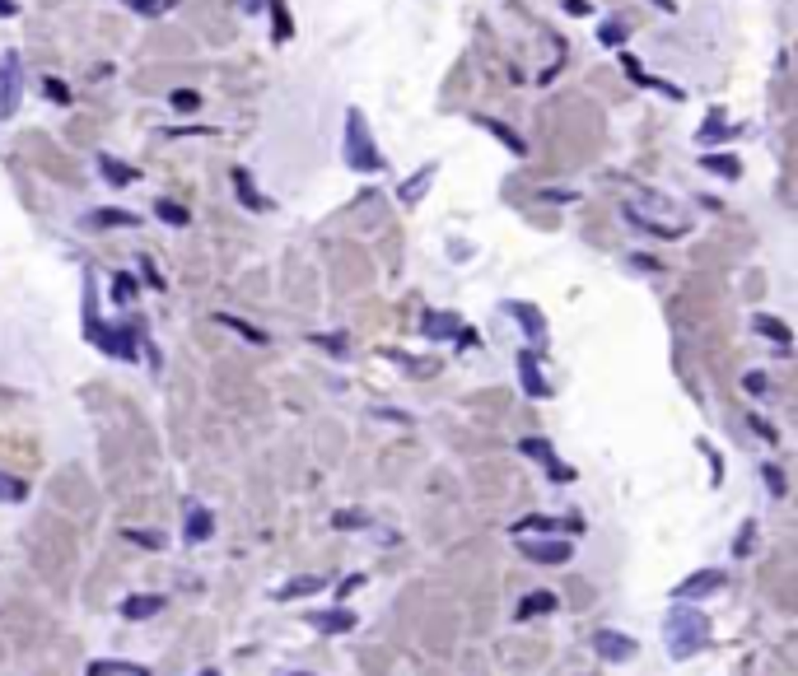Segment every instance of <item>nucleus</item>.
<instances>
[{
  "instance_id": "obj_43",
  "label": "nucleus",
  "mask_w": 798,
  "mask_h": 676,
  "mask_svg": "<svg viewBox=\"0 0 798 676\" xmlns=\"http://www.w3.org/2000/svg\"><path fill=\"white\" fill-rule=\"evenodd\" d=\"M19 15V5H15V0H0V19H15Z\"/></svg>"
},
{
  "instance_id": "obj_11",
  "label": "nucleus",
  "mask_w": 798,
  "mask_h": 676,
  "mask_svg": "<svg viewBox=\"0 0 798 676\" xmlns=\"http://www.w3.org/2000/svg\"><path fill=\"white\" fill-rule=\"evenodd\" d=\"M518 378H523V392H528V396H551V383H546V374L537 369V354H533V350H518Z\"/></svg>"
},
{
  "instance_id": "obj_23",
  "label": "nucleus",
  "mask_w": 798,
  "mask_h": 676,
  "mask_svg": "<svg viewBox=\"0 0 798 676\" xmlns=\"http://www.w3.org/2000/svg\"><path fill=\"white\" fill-rule=\"evenodd\" d=\"M700 169L705 173H720V178H742V164L733 154H700Z\"/></svg>"
},
{
  "instance_id": "obj_41",
  "label": "nucleus",
  "mask_w": 798,
  "mask_h": 676,
  "mask_svg": "<svg viewBox=\"0 0 798 676\" xmlns=\"http://www.w3.org/2000/svg\"><path fill=\"white\" fill-rule=\"evenodd\" d=\"M127 541H131V546H145V550H159V546H164L154 532H127Z\"/></svg>"
},
{
  "instance_id": "obj_38",
  "label": "nucleus",
  "mask_w": 798,
  "mask_h": 676,
  "mask_svg": "<svg viewBox=\"0 0 798 676\" xmlns=\"http://www.w3.org/2000/svg\"><path fill=\"white\" fill-rule=\"evenodd\" d=\"M742 387H747L751 396H766V392H771V378H766V374H747V378H742Z\"/></svg>"
},
{
  "instance_id": "obj_35",
  "label": "nucleus",
  "mask_w": 798,
  "mask_h": 676,
  "mask_svg": "<svg viewBox=\"0 0 798 676\" xmlns=\"http://www.w3.org/2000/svg\"><path fill=\"white\" fill-rule=\"evenodd\" d=\"M751 537H756V523L747 518V523L738 527V541H733V555H751Z\"/></svg>"
},
{
  "instance_id": "obj_44",
  "label": "nucleus",
  "mask_w": 798,
  "mask_h": 676,
  "mask_svg": "<svg viewBox=\"0 0 798 676\" xmlns=\"http://www.w3.org/2000/svg\"><path fill=\"white\" fill-rule=\"evenodd\" d=\"M654 5H658L663 15H677V0H654Z\"/></svg>"
},
{
  "instance_id": "obj_37",
  "label": "nucleus",
  "mask_w": 798,
  "mask_h": 676,
  "mask_svg": "<svg viewBox=\"0 0 798 676\" xmlns=\"http://www.w3.org/2000/svg\"><path fill=\"white\" fill-rule=\"evenodd\" d=\"M747 425H751V434H762V439H766V444H780V434H775V425H771V420H762V415H751Z\"/></svg>"
},
{
  "instance_id": "obj_28",
  "label": "nucleus",
  "mask_w": 798,
  "mask_h": 676,
  "mask_svg": "<svg viewBox=\"0 0 798 676\" xmlns=\"http://www.w3.org/2000/svg\"><path fill=\"white\" fill-rule=\"evenodd\" d=\"M154 215L164 220V224H173V229H187V224H192V215H187L178 201H154Z\"/></svg>"
},
{
  "instance_id": "obj_4",
  "label": "nucleus",
  "mask_w": 798,
  "mask_h": 676,
  "mask_svg": "<svg viewBox=\"0 0 798 676\" xmlns=\"http://www.w3.org/2000/svg\"><path fill=\"white\" fill-rule=\"evenodd\" d=\"M518 555L523 560H533V565H565L570 555H575V546L565 541V537H518Z\"/></svg>"
},
{
  "instance_id": "obj_27",
  "label": "nucleus",
  "mask_w": 798,
  "mask_h": 676,
  "mask_svg": "<svg viewBox=\"0 0 798 676\" xmlns=\"http://www.w3.org/2000/svg\"><path fill=\"white\" fill-rule=\"evenodd\" d=\"M169 108L182 112V117H192V112H202V94H196V89H173L169 94Z\"/></svg>"
},
{
  "instance_id": "obj_40",
  "label": "nucleus",
  "mask_w": 798,
  "mask_h": 676,
  "mask_svg": "<svg viewBox=\"0 0 798 676\" xmlns=\"http://www.w3.org/2000/svg\"><path fill=\"white\" fill-rule=\"evenodd\" d=\"M313 345H323V350H332V354H346V336H308Z\"/></svg>"
},
{
  "instance_id": "obj_2",
  "label": "nucleus",
  "mask_w": 798,
  "mask_h": 676,
  "mask_svg": "<svg viewBox=\"0 0 798 676\" xmlns=\"http://www.w3.org/2000/svg\"><path fill=\"white\" fill-rule=\"evenodd\" d=\"M346 164L355 173H378L383 169V154H378V145L369 136V122H365L360 108L346 112Z\"/></svg>"
},
{
  "instance_id": "obj_45",
  "label": "nucleus",
  "mask_w": 798,
  "mask_h": 676,
  "mask_svg": "<svg viewBox=\"0 0 798 676\" xmlns=\"http://www.w3.org/2000/svg\"><path fill=\"white\" fill-rule=\"evenodd\" d=\"M295 676H308V671H295Z\"/></svg>"
},
{
  "instance_id": "obj_6",
  "label": "nucleus",
  "mask_w": 798,
  "mask_h": 676,
  "mask_svg": "<svg viewBox=\"0 0 798 676\" xmlns=\"http://www.w3.org/2000/svg\"><path fill=\"white\" fill-rule=\"evenodd\" d=\"M724 588V569H696L691 579H682L672 588V602H696V598H710V592Z\"/></svg>"
},
{
  "instance_id": "obj_36",
  "label": "nucleus",
  "mask_w": 798,
  "mask_h": 676,
  "mask_svg": "<svg viewBox=\"0 0 798 676\" xmlns=\"http://www.w3.org/2000/svg\"><path fill=\"white\" fill-rule=\"evenodd\" d=\"M762 476H766V486H771V495H775V499H784V471L766 462V466H762Z\"/></svg>"
},
{
  "instance_id": "obj_33",
  "label": "nucleus",
  "mask_w": 798,
  "mask_h": 676,
  "mask_svg": "<svg viewBox=\"0 0 798 676\" xmlns=\"http://www.w3.org/2000/svg\"><path fill=\"white\" fill-rule=\"evenodd\" d=\"M597 43H603V47H621L626 43V24H603V28H597Z\"/></svg>"
},
{
  "instance_id": "obj_5",
  "label": "nucleus",
  "mask_w": 798,
  "mask_h": 676,
  "mask_svg": "<svg viewBox=\"0 0 798 676\" xmlns=\"http://www.w3.org/2000/svg\"><path fill=\"white\" fill-rule=\"evenodd\" d=\"M518 448H523V457H533V462H537V466L551 476V481H561V486H565V481H575V471H570L561 457H555V448H551L546 439H537V434H533V439H523Z\"/></svg>"
},
{
  "instance_id": "obj_18",
  "label": "nucleus",
  "mask_w": 798,
  "mask_h": 676,
  "mask_svg": "<svg viewBox=\"0 0 798 676\" xmlns=\"http://www.w3.org/2000/svg\"><path fill=\"white\" fill-rule=\"evenodd\" d=\"M211 537H215V513L211 508H187V541L202 546Z\"/></svg>"
},
{
  "instance_id": "obj_7",
  "label": "nucleus",
  "mask_w": 798,
  "mask_h": 676,
  "mask_svg": "<svg viewBox=\"0 0 798 676\" xmlns=\"http://www.w3.org/2000/svg\"><path fill=\"white\" fill-rule=\"evenodd\" d=\"M593 649H597V658H607V662H630L640 644H635L630 634H621V630H597L593 634Z\"/></svg>"
},
{
  "instance_id": "obj_12",
  "label": "nucleus",
  "mask_w": 798,
  "mask_h": 676,
  "mask_svg": "<svg viewBox=\"0 0 798 676\" xmlns=\"http://www.w3.org/2000/svg\"><path fill=\"white\" fill-rule=\"evenodd\" d=\"M504 312H509V317H513V323H518V327H523V332H528V336H533L537 345L546 341V317H542V312H537L533 303H504Z\"/></svg>"
},
{
  "instance_id": "obj_26",
  "label": "nucleus",
  "mask_w": 798,
  "mask_h": 676,
  "mask_svg": "<svg viewBox=\"0 0 798 676\" xmlns=\"http://www.w3.org/2000/svg\"><path fill=\"white\" fill-rule=\"evenodd\" d=\"M94 224H103V229H136L140 215H131V210H94Z\"/></svg>"
},
{
  "instance_id": "obj_32",
  "label": "nucleus",
  "mask_w": 798,
  "mask_h": 676,
  "mask_svg": "<svg viewBox=\"0 0 798 676\" xmlns=\"http://www.w3.org/2000/svg\"><path fill=\"white\" fill-rule=\"evenodd\" d=\"M43 94H47L57 108H70V89H66V79H52V75H47V79H43Z\"/></svg>"
},
{
  "instance_id": "obj_21",
  "label": "nucleus",
  "mask_w": 798,
  "mask_h": 676,
  "mask_svg": "<svg viewBox=\"0 0 798 676\" xmlns=\"http://www.w3.org/2000/svg\"><path fill=\"white\" fill-rule=\"evenodd\" d=\"M85 676H150V671L140 662H112V658H103V662H89Z\"/></svg>"
},
{
  "instance_id": "obj_13",
  "label": "nucleus",
  "mask_w": 798,
  "mask_h": 676,
  "mask_svg": "<svg viewBox=\"0 0 798 676\" xmlns=\"http://www.w3.org/2000/svg\"><path fill=\"white\" fill-rule=\"evenodd\" d=\"M117 611H122L127 620H150L154 611H164V598H159V592H131V598H122Z\"/></svg>"
},
{
  "instance_id": "obj_39",
  "label": "nucleus",
  "mask_w": 798,
  "mask_h": 676,
  "mask_svg": "<svg viewBox=\"0 0 798 676\" xmlns=\"http://www.w3.org/2000/svg\"><path fill=\"white\" fill-rule=\"evenodd\" d=\"M140 271H145V281H150V290H164V275H159V266H154L150 257H140Z\"/></svg>"
},
{
  "instance_id": "obj_14",
  "label": "nucleus",
  "mask_w": 798,
  "mask_h": 676,
  "mask_svg": "<svg viewBox=\"0 0 798 676\" xmlns=\"http://www.w3.org/2000/svg\"><path fill=\"white\" fill-rule=\"evenodd\" d=\"M308 625L323 630V634H350L355 630V611L337 607V611H308Z\"/></svg>"
},
{
  "instance_id": "obj_22",
  "label": "nucleus",
  "mask_w": 798,
  "mask_h": 676,
  "mask_svg": "<svg viewBox=\"0 0 798 676\" xmlns=\"http://www.w3.org/2000/svg\"><path fill=\"white\" fill-rule=\"evenodd\" d=\"M323 588H327V579H323V574H304V579L285 583L281 592H275V598H281V602H290V598H308V592H323Z\"/></svg>"
},
{
  "instance_id": "obj_19",
  "label": "nucleus",
  "mask_w": 798,
  "mask_h": 676,
  "mask_svg": "<svg viewBox=\"0 0 798 676\" xmlns=\"http://www.w3.org/2000/svg\"><path fill=\"white\" fill-rule=\"evenodd\" d=\"M430 178H434V164L416 169V173H411V182H402V187H397V201H402V206H416L420 196L430 191Z\"/></svg>"
},
{
  "instance_id": "obj_34",
  "label": "nucleus",
  "mask_w": 798,
  "mask_h": 676,
  "mask_svg": "<svg viewBox=\"0 0 798 676\" xmlns=\"http://www.w3.org/2000/svg\"><path fill=\"white\" fill-rule=\"evenodd\" d=\"M365 523H369L365 513H346V508L332 513V527H337V532H346V527H365Z\"/></svg>"
},
{
  "instance_id": "obj_10",
  "label": "nucleus",
  "mask_w": 798,
  "mask_h": 676,
  "mask_svg": "<svg viewBox=\"0 0 798 676\" xmlns=\"http://www.w3.org/2000/svg\"><path fill=\"white\" fill-rule=\"evenodd\" d=\"M420 332L430 341H458L462 336V317H453V312H425L420 317Z\"/></svg>"
},
{
  "instance_id": "obj_25",
  "label": "nucleus",
  "mask_w": 798,
  "mask_h": 676,
  "mask_svg": "<svg viewBox=\"0 0 798 676\" xmlns=\"http://www.w3.org/2000/svg\"><path fill=\"white\" fill-rule=\"evenodd\" d=\"M28 499V481H19V476L0 471V504H24Z\"/></svg>"
},
{
  "instance_id": "obj_1",
  "label": "nucleus",
  "mask_w": 798,
  "mask_h": 676,
  "mask_svg": "<svg viewBox=\"0 0 798 676\" xmlns=\"http://www.w3.org/2000/svg\"><path fill=\"white\" fill-rule=\"evenodd\" d=\"M663 640H668V653L672 658H691L710 644V616L696 611V607H682L677 602L668 616H663Z\"/></svg>"
},
{
  "instance_id": "obj_31",
  "label": "nucleus",
  "mask_w": 798,
  "mask_h": 676,
  "mask_svg": "<svg viewBox=\"0 0 798 676\" xmlns=\"http://www.w3.org/2000/svg\"><path fill=\"white\" fill-rule=\"evenodd\" d=\"M131 299H136V281L127 271H117L112 275V303H131Z\"/></svg>"
},
{
  "instance_id": "obj_24",
  "label": "nucleus",
  "mask_w": 798,
  "mask_h": 676,
  "mask_svg": "<svg viewBox=\"0 0 798 676\" xmlns=\"http://www.w3.org/2000/svg\"><path fill=\"white\" fill-rule=\"evenodd\" d=\"M215 323H220V327H229V332H238V336L253 341V345H266V332H257L253 323H244V317H233V312H215Z\"/></svg>"
},
{
  "instance_id": "obj_16",
  "label": "nucleus",
  "mask_w": 798,
  "mask_h": 676,
  "mask_svg": "<svg viewBox=\"0 0 798 676\" xmlns=\"http://www.w3.org/2000/svg\"><path fill=\"white\" fill-rule=\"evenodd\" d=\"M98 173H103V182H112V187L140 182V173H136L131 164H122V159H112V154H98Z\"/></svg>"
},
{
  "instance_id": "obj_42",
  "label": "nucleus",
  "mask_w": 798,
  "mask_h": 676,
  "mask_svg": "<svg viewBox=\"0 0 798 676\" xmlns=\"http://www.w3.org/2000/svg\"><path fill=\"white\" fill-rule=\"evenodd\" d=\"M542 201H555V206H565V201H579V191H542Z\"/></svg>"
},
{
  "instance_id": "obj_15",
  "label": "nucleus",
  "mask_w": 798,
  "mask_h": 676,
  "mask_svg": "<svg viewBox=\"0 0 798 676\" xmlns=\"http://www.w3.org/2000/svg\"><path fill=\"white\" fill-rule=\"evenodd\" d=\"M555 607H561V598H555L551 588H542V592H528V598L518 602V620H533V616H551Z\"/></svg>"
},
{
  "instance_id": "obj_3",
  "label": "nucleus",
  "mask_w": 798,
  "mask_h": 676,
  "mask_svg": "<svg viewBox=\"0 0 798 676\" xmlns=\"http://www.w3.org/2000/svg\"><path fill=\"white\" fill-rule=\"evenodd\" d=\"M19 94H24V56L19 52H5V56H0V122H10V117H15Z\"/></svg>"
},
{
  "instance_id": "obj_20",
  "label": "nucleus",
  "mask_w": 798,
  "mask_h": 676,
  "mask_svg": "<svg viewBox=\"0 0 798 676\" xmlns=\"http://www.w3.org/2000/svg\"><path fill=\"white\" fill-rule=\"evenodd\" d=\"M482 127H486V131H491V136H495V140H500V145H504L509 154H518V159H523V154H528V140H523V136H518L513 127H504V122H495V117H482Z\"/></svg>"
},
{
  "instance_id": "obj_29",
  "label": "nucleus",
  "mask_w": 798,
  "mask_h": 676,
  "mask_svg": "<svg viewBox=\"0 0 798 676\" xmlns=\"http://www.w3.org/2000/svg\"><path fill=\"white\" fill-rule=\"evenodd\" d=\"M122 5H131V10L145 15V19H159V15H169L178 0H122Z\"/></svg>"
},
{
  "instance_id": "obj_9",
  "label": "nucleus",
  "mask_w": 798,
  "mask_h": 676,
  "mask_svg": "<svg viewBox=\"0 0 798 676\" xmlns=\"http://www.w3.org/2000/svg\"><path fill=\"white\" fill-rule=\"evenodd\" d=\"M579 527H584L579 518H542V513H533V518H518L513 523V537H528V532L546 537V532H579Z\"/></svg>"
},
{
  "instance_id": "obj_17",
  "label": "nucleus",
  "mask_w": 798,
  "mask_h": 676,
  "mask_svg": "<svg viewBox=\"0 0 798 676\" xmlns=\"http://www.w3.org/2000/svg\"><path fill=\"white\" fill-rule=\"evenodd\" d=\"M751 327H756V336H766V341H775L780 350H789L793 345V332L780 323V317H771V312H756L751 317Z\"/></svg>"
},
{
  "instance_id": "obj_8",
  "label": "nucleus",
  "mask_w": 798,
  "mask_h": 676,
  "mask_svg": "<svg viewBox=\"0 0 798 676\" xmlns=\"http://www.w3.org/2000/svg\"><path fill=\"white\" fill-rule=\"evenodd\" d=\"M229 182H233V196L244 201V210H253V215H266V210H271V201L257 191V182H253V173H248V169H233V173H229Z\"/></svg>"
},
{
  "instance_id": "obj_30",
  "label": "nucleus",
  "mask_w": 798,
  "mask_h": 676,
  "mask_svg": "<svg viewBox=\"0 0 798 676\" xmlns=\"http://www.w3.org/2000/svg\"><path fill=\"white\" fill-rule=\"evenodd\" d=\"M729 131H733V127H724V112H710V122L700 127V136H696V140H700V145H714V140L729 136Z\"/></svg>"
}]
</instances>
